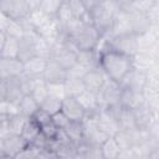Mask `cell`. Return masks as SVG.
I'll return each instance as SVG.
<instances>
[{
  "label": "cell",
  "instance_id": "obj_9",
  "mask_svg": "<svg viewBox=\"0 0 159 159\" xmlns=\"http://www.w3.org/2000/svg\"><path fill=\"white\" fill-rule=\"evenodd\" d=\"M27 144L29 143L20 134H9L0 139V147L5 154V158H16Z\"/></svg>",
  "mask_w": 159,
  "mask_h": 159
},
{
  "label": "cell",
  "instance_id": "obj_44",
  "mask_svg": "<svg viewBox=\"0 0 159 159\" xmlns=\"http://www.w3.org/2000/svg\"><path fill=\"white\" fill-rule=\"evenodd\" d=\"M114 1V4L119 7V9H125V7H128L134 0H113Z\"/></svg>",
  "mask_w": 159,
  "mask_h": 159
},
{
  "label": "cell",
  "instance_id": "obj_43",
  "mask_svg": "<svg viewBox=\"0 0 159 159\" xmlns=\"http://www.w3.org/2000/svg\"><path fill=\"white\" fill-rule=\"evenodd\" d=\"M101 1H102V0H82L83 5H84V7L87 9V11H88V12H89L91 10H93L97 5H99V4H101Z\"/></svg>",
  "mask_w": 159,
  "mask_h": 159
},
{
  "label": "cell",
  "instance_id": "obj_14",
  "mask_svg": "<svg viewBox=\"0 0 159 159\" xmlns=\"http://www.w3.org/2000/svg\"><path fill=\"white\" fill-rule=\"evenodd\" d=\"M106 78H107V76L102 71L101 67L94 68V70H88L84 73V76L82 77L86 89H88L91 92H94V93H98L101 91V88L104 84Z\"/></svg>",
  "mask_w": 159,
  "mask_h": 159
},
{
  "label": "cell",
  "instance_id": "obj_21",
  "mask_svg": "<svg viewBox=\"0 0 159 159\" xmlns=\"http://www.w3.org/2000/svg\"><path fill=\"white\" fill-rule=\"evenodd\" d=\"M157 65V56L149 52H137L132 57V66L134 68L142 70V71H148L152 66Z\"/></svg>",
  "mask_w": 159,
  "mask_h": 159
},
{
  "label": "cell",
  "instance_id": "obj_39",
  "mask_svg": "<svg viewBox=\"0 0 159 159\" xmlns=\"http://www.w3.org/2000/svg\"><path fill=\"white\" fill-rule=\"evenodd\" d=\"M51 120H52V123H53L57 128H65V127L68 124L70 118H68L62 111H58V112H56V113H53V114L51 116Z\"/></svg>",
  "mask_w": 159,
  "mask_h": 159
},
{
  "label": "cell",
  "instance_id": "obj_28",
  "mask_svg": "<svg viewBox=\"0 0 159 159\" xmlns=\"http://www.w3.org/2000/svg\"><path fill=\"white\" fill-rule=\"evenodd\" d=\"M63 83H65V88H66L67 96L76 97L77 94H80L82 91L86 89L82 78H71V77H68V78L65 80Z\"/></svg>",
  "mask_w": 159,
  "mask_h": 159
},
{
  "label": "cell",
  "instance_id": "obj_25",
  "mask_svg": "<svg viewBox=\"0 0 159 159\" xmlns=\"http://www.w3.org/2000/svg\"><path fill=\"white\" fill-rule=\"evenodd\" d=\"M66 2L68 4L73 17L80 19V20H82L84 22H91V15L87 11V9L84 7L82 0H66Z\"/></svg>",
  "mask_w": 159,
  "mask_h": 159
},
{
  "label": "cell",
  "instance_id": "obj_4",
  "mask_svg": "<svg viewBox=\"0 0 159 159\" xmlns=\"http://www.w3.org/2000/svg\"><path fill=\"white\" fill-rule=\"evenodd\" d=\"M98 94V103L99 109L113 107L120 104V94H122V87L117 81H113L111 78H106L103 87L97 93Z\"/></svg>",
  "mask_w": 159,
  "mask_h": 159
},
{
  "label": "cell",
  "instance_id": "obj_29",
  "mask_svg": "<svg viewBox=\"0 0 159 159\" xmlns=\"http://www.w3.org/2000/svg\"><path fill=\"white\" fill-rule=\"evenodd\" d=\"M29 118L17 113V114H14V116H10L9 117V123H7V129L10 132V134H21V130L26 123Z\"/></svg>",
  "mask_w": 159,
  "mask_h": 159
},
{
  "label": "cell",
  "instance_id": "obj_36",
  "mask_svg": "<svg viewBox=\"0 0 159 159\" xmlns=\"http://www.w3.org/2000/svg\"><path fill=\"white\" fill-rule=\"evenodd\" d=\"M46 88H47V94L56 97L58 99H63L67 96L63 82L62 83H47L46 82Z\"/></svg>",
  "mask_w": 159,
  "mask_h": 159
},
{
  "label": "cell",
  "instance_id": "obj_5",
  "mask_svg": "<svg viewBox=\"0 0 159 159\" xmlns=\"http://www.w3.org/2000/svg\"><path fill=\"white\" fill-rule=\"evenodd\" d=\"M108 43H109V50L118 51L130 57H133L138 52L137 35L134 34H123V35H117V36H112L109 34Z\"/></svg>",
  "mask_w": 159,
  "mask_h": 159
},
{
  "label": "cell",
  "instance_id": "obj_16",
  "mask_svg": "<svg viewBox=\"0 0 159 159\" xmlns=\"http://www.w3.org/2000/svg\"><path fill=\"white\" fill-rule=\"evenodd\" d=\"M47 61H48L47 58L35 56L24 62V72L22 73L29 77H34V78H39V77L43 78V71L46 68Z\"/></svg>",
  "mask_w": 159,
  "mask_h": 159
},
{
  "label": "cell",
  "instance_id": "obj_35",
  "mask_svg": "<svg viewBox=\"0 0 159 159\" xmlns=\"http://www.w3.org/2000/svg\"><path fill=\"white\" fill-rule=\"evenodd\" d=\"M62 1L63 0H41L39 9H41L43 12H46L48 16L55 17Z\"/></svg>",
  "mask_w": 159,
  "mask_h": 159
},
{
  "label": "cell",
  "instance_id": "obj_3",
  "mask_svg": "<svg viewBox=\"0 0 159 159\" xmlns=\"http://www.w3.org/2000/svg\"><path fill=\"white\" fill-rule=\"evenodd\" d=\"M118 10L119 7L114 4L113 0H102L99 5H97L93 10L89 11L91 22L98 30L101 36L111 34L114 16Z\"/></svg>",
  "mask_w": 159,
  "mask_h": 159
},
{
  "label": "cell",
  "instance_id": "obj_30",
  "mask_svg": "<svg viewBox=\"0 0 159 159\" xmlns=\"http://www.w3.org/2000/svg\"><path fill=\"white\" fill-rule=\"evenodd\" d=\"M19 41L17 39L6 36L4 48H2V56L1 57H10V58H17L19 52Z\"/></svg>",
  "mask_w": 159,
  "mask_h": 159
},
{
  "label": "cell",
  "instance_id": "obj_2",
  "mask_svg": "<svg viewBox=\"0 0 159 159\" xmlns=\"http://www.w3.org/2000/svg\"><path fill=\"white\" fill-rule=\"evenodd\" d=\"M99 55V67L106 76L113 81L119 82L122 77L133 67L132 57L118 51L108 50Z\"/></svg>",
  "mask_w": 159,
  "mask_h": 159
},
{
  "label": "cell",
  "instance_id": "obj_33",
  "mask_svg": "<svg viewBox=\"0 0 159 159\" xmlns=\"http://www.w3.org/2000/svg\"><path fill=\"white\" fill-rule=\"evenodd\" d=\"M29 94H31L32 98L40 104V103L46 98V96H47V88H46V82H45V80H43V78L39 80Z\"/></svg>",
  "mask_w": 159,
  "mask_h": 159
},
{
  "label": "cell",
  "instance_id": "obj_20",
  "mask_svg": "<svg viewBox=\"0 0 159 159\" xmlns=\"http://www.w3.org/2000/svg\"><path fill=\"white\" fill-rule=\"evenodd\" d=\"M76 98L86 113H97L99 111V103H98V94L97 93L91 92L88 89H84L80 94H77Z\"/></svg>",
  "mask_w": 159,
  "mask_h": 159
},
{
  "label": "cell",
  "instance_id": "obj_31",
  "mask_svg": "<svg viewBox=\"0 0 159 159\" xmlns=\"http://www.w3.org/2000/svg\"><path fill=\"white\" fill-rule=\"evenodd\" d=\"M61 101L62 99H58L56 97H52V96L47 94L46 98L40 103V108L52 116L53 113L61 111Z\"/></svg>",
  "mask_w": 159,
  "mask_h": 159
},
{
  "label": "cell",
  "instance_id": "obj_41",
  "mask_svg": "<svg viewBox=\"0 0 159 159\" xmlns=\"http://www.w3.org/2000/svg\"><path fill=\"white\" fill-rule=\"evenodd\" d=\"M40 129H41V133H42L47 139H53L55 135H56V133H57V130H58V128L52 123V120H50V122H47L46 124L41 125Z\"/></svg>",
  "mask_w": 159,
  "mask_h": 159
},
{
  "label": "cell",
  "instance_id": "obj_24",
  "mask_svg": "<svg viewBox=\"0 0 159 159\" xmlns=\"http://www.w3.org/2000/svg\"><path fill=\"white\" fill-rule=\"evenodd\" d=\"M17 107H19V113L27 117V118H31L32 114L40 108V104L32 98L31 94H25L21 101L17 103Z\"/></svg>",
  "mask_w": 159,
  "mask_h": 159
},
{
  "label": "cell",
  "instance_id": "obj_10",
  "mask_svg": "<svg viewBox=\"0 0 159 159\" xmlns=\"http://www.w3.org/2000/svg\"><path fill=\"white\" fill-rule=\"evenodd\" d=\"M24 72V62L19 58L0 57V80L5 81L9 78L19 77Z\"/></svg>",
  "mask_w": 159,
  "mask_h": 159
},
{
  "label": "cell",
  "instance_id": "obj_45",
  "mask_svg": "<svg viewBox=\"0 0 159 159\" xmlns=\"http://www.w3.org/2000/svg\"><path fill=\"white\" fill-rule=\"evenodd\" d=\"M26 2H27V5H29L30 10H34V9H39L41 0H26Z\"/></svg>",
  "mask_w": 159,
  "mask_h": 159
},
{
  "label": "cell",
  "instance_id": "obj_12",
  "mask_svg": "<svg viewBox=\"0 0 159 159\" xmlns=\"http://www.w3.org/2000/svg\"><path fill=\"white\" fill-rule=\"evenodd\" d=\"M61 111L70 118V120H82L86 116L84 109L73 96H66L61 101Z\"/></svg>",
  "mask_w": 159,
  "mask_h": 159
},
{
  "label": "cell",
  "instance_id": "obj_37",
  "mask_svg": "<svg viewBox=\"0 0 159 159\" xmlns=\"http://www.w3.org/2000/svg\"><path fill=\"white\" fill-rule=\"evenodd\" d=\"M0 113L6 114V116H14L19 113V107L16 103L9 101V99H2L0 101Z\"/></svg>",
  "mask_w": 159,
  "mask_h": 159
},
{
  "label": "cell",
  "instance_id": "obj_6",
  "mask_svg": "<svg viewBox=\"0 0 159 159\" xmlns=\"http://www.w3.org/2000/svg\"><path fill=\"white\" fill-rule=\"evenodd\" d=\"M0 11L10 20H22L30 12L26 0H0Z\"/></svg>",
  "mask_w": 159,
  "mask_h": 159
},
{
  "label": "cell",
  "instance_id": "obj_47",
  "mask_svg": "<svg viewBox=\"0 0 159 159\" xmlns=\"http://www.w3.org/2000/svg\"><path fill=\"white\" fill-rule=\"evenodd\" d=\"M5 99V86H4V82L0 81V101Z\"/></svg>",
  "mask_w": 159,
  "mask_h": 159
},
{
  "label": "cell",
  "instance_id": "obj_1",
  "mask_svg": "<svg viewBox=\"0 0 159 159\" xmlns=\"http://www.w3.org/2000/svg\"><path fill=\"white\" fill-rule=\"evenodd\" d=\"M63 30L78 50H93L101 39V34L91 22H84L76 17L65 24Z\"/></svg>",
  "mask_w": 159,
  "mask_h": 159
},
{
  "label": "cell",
  "instance_id": "obj_23",
  "mask_svg": "<svg viewBox=\"0 0 159 159\" xmlns=\"http://www.w3.org/2000/svg\"><path fill=\"white\" fill-rule=\"evenodd\" d=\"M120 148L118 143L116 142L114 137L111 135L108 137L102 144H101V153H102V159H118Z\"/></svg>",
  "mask_w": 159,
  "mask_h": 159
},
{
  "label": "cell",
  "instance_id": "obj_26",
  "mask_svg": "<svg viewBox=\"0 0 159 159\" xmlns=\"http://www.w3.org/2000/svg\"><path fill=\"white\" fill-rule=\"evenodd\" d=\"M41 133V129H40V125L32 119V118H29L21 130V137L27 142V143H32L37 135Z\"/></svg>",
  "mask_w": 159,
  "mask_h": 159
},
{
  "label": "cell",
  "instance_id": "obj_18",
  "mask_svg": "<svg viewBox=\"0 0 159 159\" xmlns=\"http://www.w3.org/2000/svg\"><path fill=\"white\" fill-rule=\"evenodd\" d=\"M120 106L129 108L132 111L142 107L143 104H145L144 97L142 92H137V91H130V89H123L122 88V94H120Z\"/></svg>",
  "mask_w": 159,
  "mask_h": 159
},
{
  "label": "cell",
  "instance_id": "obj_32",
  "mask_svg": "<svg viewBox=\"0 0 159 159\" xmlns=\"http://www.w3.org/2000/svg\"><path fill=\"white\" fill-rule=\"evenodd\" d=\"M5 35L20 40L24 36V27L20 20H9L6 27H5Z\"/></svg>",
  "mask_w": 159,
  "mask_h": 159
},
{
  "label": "cell",
  "instance_id": "obj_46",
  "mask_svg": "<svg viewBox=\"0 0 159 159\" xmlns=\"http://www.w3.org/2000/svg\"><path fill=\"white\" fill-rule=\"evenodd\" d=\"M5 39H6V35H5V31H0V57L2 56V48H4V43H5Z\"/></svg>",
  "mask_w": 159,
  "mask_h": 159
},
{
  "label": "cell",
  "instance_id": "obj_27",
  "mask_svg": "<svg viewBox=\"0 0 159 159\" xmlns=\"http://www.w3.org/2000/svg\"><path fill=\"white\" fill-rule=\"evenodd\" d=\"M26 19H27V21L31 24V26L35 29V30H37V29H40L42 25H45L50 19H51V16H48L46 12H43L41 9H34V10H30V12H29V15L26 16Z\"/></svg>",
  "mask_w": 159,
  "mask_h": 159
},
{
  "label": "cell",
  "instance_id": "obj_38",
  "mask_svg": "<svg viewBox=\"0 0 159 159\" xmlns=\"http://www.w3.org/2000/svg\"><path fill=\"white\" fill-rule=\"evenodd\" d=\"M87 71H88L87 68H84L82 65L76 62L73 66H71L67 70V77L66 78H68V77H71V78H82Z\"/></svg>",
  "mask_w": 159,
  "mask_h": 159
},
{
  "label": "cell",
  "instance_id": "obj_7",
  "mask_svg": "<svg viewBox=\"0 0 159 159\" xmlns=\"http://www.w3.org/2000/svg\"><path fill=\"white\" fill-rule=\"evenodd\" d=\"M118 83L123 89L143 92L144 87L147 86V75L144 71L132 67Z\"/></svg>",
  "mask_w": 159,
  "mask_h": 159
},
{
  "label": "cell",
  "instance_id": "obj_17",
  "mask_svg": "<svg viewBox=\"0 0 159 159\" xmlns=\"http://www.w3.org/2000/svg\"><path fill=\"white\" fill-rule=\"evenodd\" d=\"M2 82L5 86V98L17 104L21 101V98L25 96V92H24L21 82H20V77L9 78Z\"/></svg>",
  "mask_w": 159,
  "mask_h": 159
},
{
  "label": "cell",
  "instance_id": "obj_11",
  "mask_svg": "<svg viewBox=\"0 0 159 159\" xmlns=\"http://www.w3.org/2000/svg\"><path fill=\"white\" fill-rule=\"evenodd\" d=\"M97 125L101 130H103L108 135H114L116 132L119 129V124H118V120H117L116 116L108 108H103V109L98 111V113H97Z\"/></svg>",
  "mask_w": 159,
  "mask_h": 159
},
{
  "label": "cell",
  "instance_id": "obj_48",
  "mask_svg": "<svg viewBox=\"0 0 159 159\" xmlns=\"http://www.w3.org/2000/svg\"><path fill=\"white\" fill-rule=\"evenodd\" d=\"M0 81H1V80H0Z\"/></svg>",
  "mask_w": 159,
  "mask_h": 159
},
{
  "label": "cell",
  "instance_id": "obj_42",
  "mask_svg": "<svg viewBox=\"0 0 159 159\" xmlns=\"http://www.w3.org/2000/svg\"><path fill=\"white\" fill-rule=\"evenodd\" d=\"M9 117H10V116H6V114L0 113V139H2L4 137H6V135L10 134V132H9V129H7Z\"/></svg>",
  "mask_w": 159,
  "mask_h": 159
},
{
  "label": "cell",
  "instance_id": "obj_22",
  "mask_svg": "<svg viewBox=\"0 0 159 159\" xmlns=\"http://www.w3.org/2000/svg\"><path fill=\"white\" fill-rule=\"evenodd\" d=\"M67 137L70 138V140L76 145L78 144L81 140H83V124L82 120H70L68 124L62 128Z\"/></svg>",
  "mask_w": 159,
  "mask_h": 159
},
{
  "label": "cell",
  "instance_id": "obj_34",
  "mask_svg": "<svg viewBox=\"0 0 159 159\" xmlns=\"http://www.w3.org/2000/svg\"><path fill=\"white\" fill-rule=\"evenodd\" d=\"M51 50H52V43H50L47 40H45L43 37H41L39 35L36 39V53H37V56L50 60Z\"/></svg>",
  "mask_w": 159,
  "mask_h": 159
},
{
  "label": "cell",
  "instance_id": "obj_8",
  "mask_svg": "<svg viewBox=\"0 0 159 159\" xmlns=\"http://www.w3.org/2000/svg\"><path fill=\"white\" fill-rule=\"evenodd\" d=\"M124 10L128 12L132 32L134 35H137V36L147 32L148 30H150V27L153 25H155L147 12L135 11V10H128V9H124Z\"/></svg>",
  "mask_w": 159,
  "mask_h": 159
},
{
  "label": "cell",
  "instance_id": "obj_15",
  "mask_svg": "<svg viewBox=\"0 0 159 159\" xmlns=\"http://www.w3.org/2000/svg\"><path fill=\"white\" fill-rule=\"evenodd\" d=\"M67 77V70L60 66L53 60H48L43 71V80L47 83H62Z\"/></svg>",
  "mask_w": 159,
  "mask_h": 159
},
{
  "label": "cell",
  "instance_id": "obj_40",
  "mask_svg": "<svg viewBox=\"0 0 159 159\" xmlns=\"http://www.w3.org/2000/svg\"><path fill=\"white\" fill-rule=\"evenodd\" d=\"M40 127L41 125H43V124H46L47 122H50L51 120V114H48L47 112H45L43 109H41V108H39L34 114H32V117H31Z\"/></svg>",
  "mask_w": 159,
  "mask_h": 159
},
{
  "label": "cell",
  "instance_id": "obj_13",
  "mask_svg": "<svg viewBox=\"0 0 159 159\" xmlns=\"http://www.w3.org/2000/svg\"><path fill=\"white\" fill-rule=\"evenodd\" d=\"M134 113V122L135 128L140 130H148L155 122H157V113H154L147 104H143L142 107L133 111Z\"/></svg>",
  "mask_w": 159,
  "mask_h": 159
},
{
  "label": "cell",
  "instance_id": "obj_19",
  "mask_svg": "<svg viewBox=\"0 0 159 159\" xmlns=\"http://www.w3.org/2000/svg\"><path fill=\"white\" fill-rule=\"evenodd\" d=\"M99 53L93 50H78L76 53V60L87 70L99 68Z\"/></svg>",
  "mask_w": 159,
  "mask_h": 159
}]
</instances>
